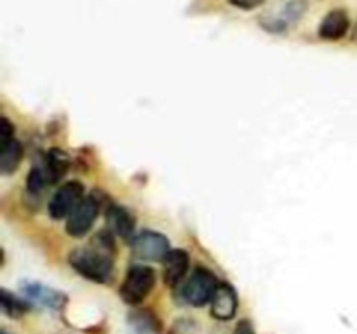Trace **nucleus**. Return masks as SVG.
Listing matches in <instances>:
<instances>
[{
    "mask_svg": "<svg viewBox=\"0 0 357 334\" xmlns=\"http://www.w3.org/2000/svg\"><path fill=\"white\" fill-rule=\"evenodd\" d=\"M234 334H255L253 324H251L248 319L239 320L236 326V329H234Z\"/></svg>",
    "mask_w": 357,
    "mask_h": 334,
    "instance_id": "20",
    "label": "nucleus"
},
{
    "mask_svg": "<svg viewBox=\"0 0 357 334\" xmlns=\"http://www.w3.org/2000/svg\"><path fill=\"white\" fill-rule=\"evenodd\" d=\"M153 285H155V271L145 264H135L129 268L119 292H121L122 301L131 306H138L145 301Z\"/></svg>",
    "mask_w": 357,
    "mask_h": 334,
    "instance_id": "2",
    "label": "nucleus"
},
{
    "mask_svg": "<svg viewBox=\"0 0 357 334\" xmlns=\"http://www.w3.org/2000/svg\"><path fill=\"white\" fill-rule=\"evenodd\" d=\"M351 26V19H349L347 13L342 9H335L328 13L323 23L319 24V35L326 40H340L345 37Z\"/></svg>",
    "mask_w": 357,
    "mask_h": 334,
    "instance_id": "10",
    "label": "nucleus"
},
{
    "mask_svg": "<svg viewBox=\"0 0 357 334\" xmlns=\"http://www.w3.org/2000/svg\"><path fill=\"white\" fill-rule=\"evenodd\" d=\"M197 329V324L192 319H176V322L171 326L167 334H195Z\"/></svg>",
    "mask_w": 357,
    "mask_h": 334,
    "instance_id": "18",
    "label": "nucleus"
},
{
    "mask_svg": "<svg viewBox=\"0 0 357 334\" xmlns=\"http://www.w3.org/2000/svg\"><path fill=\"white\" fill-rule=\"evenodd\" d=\"M94 244H98V247L91 246L87 249L73 250L68 256V261L73 270L82 275L84 278L103 284L114 271V261L108 254V250L114 249V240L112 237H108L107 232H101L100 235H96Z\"/></svg>",
    "mask_w": 357,
    "mask_h": 334,
    "instance_id": "1",
    "label": "nucleus"
},
{
    "mask_svg": "<svg viewBox=\"0 0 357 334\" xmlns=\"http://www.w3.org/2000/svg\"><path fill=\"white\" fill-rule=\"evenodd\" d=\"M234 7H239V9L244 10H253L257 7L264 6L265 0H229Z\"/></svg>",
    "mask_w": 357,
    "mask_h": 334,
    "instance_id": "19",
    "label": "nucleus"
},
{
    "mask_svg": "<svg viewBox=\"0 0 357 334\" xmlns=\"http://www.w3.org/2000/svg\"><path fill=\"white\" fill-rule=\"evenodd\" d=\"M44 173L47 176L49 183H58L63 176H65L66 169H68V157L63 150H51L45 157Z\"/></svg>",
    "mask_w": 357,
    "mask_h": 334,
    "instance_id": "13",
    "label": "nucleus"
},
{
    "mask_svg": "<svg viewBox=\"0 0 357 334\" xmlns=\"http://www.w3.org/2000/svg\"><path fill=\"white\" fill-rule=\"evenodd\" d=\"M218 285L220 284L213 271L202 267L195 268V271L183 287V299L192 306H204L206 303H211V299L215 298Z\"/></svg>",
    "mask_w": 357,
    "mask_h": 334,
    "instance_id": "3",
    "label": "nucleus"
},
{
    "mask_svg": "<svg viewBox=\"0 0 357 334\" xmlns=\"http://www.w3.org/2000/svg\"><path fill=\"white\" fill-rule=\"evenodd\" d=\"M98 212H100V204L96 202V198H84L77 205L75 211L66 218V233L73 237V239H82L93 228L94 221L98 218Z\"/></svg>",
    "mask_w": 357,
    "mask_h": 334,
    "instance_id": "6",
    "label": "nucleus"
},
{
    "mask_svg": "<svg viewBox=\"0 0 357 334\" xmlns=\"http://www.w3.org/2000/svg\"><path fill=\"white\" fill-rule=\"evenodd\" d=\"M129 320H131V326L135 327L136 333L160 334V331H162L160 320L157 319L155 313H152L150 310H135V312L129 315Z\"/></svg>",
    "mask_w": 357,
    "mask_h": 334,
    "instance_id": "14",
    "label": "nucleus"
},
{
    "mask_svg": "<svg viewBox=\"0 0 357 334\" xmlns=\"http://www.w3.org/2000/svg\"><path fill=\"white\" fill-rule=\"evenodd\" d=\"M188 254L183 249H173L164 260V282L169 287H176L188 271Z\"/></svg>",
    "mask_w": 357,
    "mask_h": 334,
    "instance_id": "9",
    "label": "nucleus"
},
{
    "mask_svg": "<svg viewBox=\"0 0 357 334\" xmlns=\"http://www.w3.org/2000/svg\"><path fill=\"white\" fill-rule=\"evenodd\" d=\"M47 184L51 183H49L47 176H45L42 167H35V169H31L30 174L26 176V191H30V193H40Z\"/></svg>",
    "mask_w": 357,
    "mask_h": 334,
    "instance_id": "16",
    "label": "nucleus"
},
{
    "mask_svg": "<svg viewBox=\"0 0 357 334\" xmlns=\"http://www.w3.org/2000/svg\"><path fill=\"white\" fill-rule=\"evenodd\" d=\"M21 160H23V146L16 138L7 141L6 145H0V173L6 176L13 174L20 167Z\"/></svg>",
    "mask_w": 357,
    "mask_h": 334,
    "instance_id": "12",
    "label": "nucleus"
},
{
    "mask_svg": "<svg viewBox=\"0 0 357 334\" xmlns=\"http://www.w3.org/2000/svg\"><path fill=\"white\" fill-rule=\"evenodd\" d=\"M132 250L136 257L146 261H164L171 253L166 237L152 230H145L132 239Z\"/></svg>",
    "mask_w": 357,
    "mask_h": 334,
    "instance_id": "5",
    "label": "nucleus"
},
{
    "mask_svg": "<svg viewBox=\"0 0 357 334\" xmlns=\"http://www.w3.org/2000/svg\"><path fill=\"white\" fill-rule=\"evenodd\" d=\"M2 334H6V333H2Z\"/></svg>",
    "mask_w": 357,
    "mask_h": 334,
    "instance_id": "21",
    "label": "nucleus"
},
{
    "mask_svg": "<svg viewBox=\"0 0 357 334\" xmlns=\"http://www.w3.org/2000/svg\"><path fill=\"white\" fill-rule=\"evenodd\" d=\"M21 289H23V294L26 296L31 303H37V305L45 306V308L58 310L66 305V296L63 294V292L47 287V285L26 282V284L21 285Z\"/></svg>",
    "mask_w": 357,
    "mask_h": 334,
    "instance_id": "7",
    "label": "nucleus"
},
{
    "mask_svg": "<svg viewBox=\"0 0 357 334\" xmlns=\"http://www.w3.org/2000/svg\"><path fill=\"white\" fill-rule=\"evenodd\" d=\"M107 219L112 228L119 233V237H122L124 240H131L135 237V219L124 207L112 205L108 209Z\"/></svg>",
    "mask_w": 357,
    "mask_h": 334,
    "instance_id": "11",
    "label": "nucleus"
},
{
    "mask_svg": "<svg viewBox=\"0 0 357 334\" xmlns=\"http://www.w3.org/2000/svg\"><path fill=\"white\" fill-rule=\"evenodd\" d=\"M307 9H309V3H307L305 0H291L284 9L282 23H296V21L303 16V13H305Z\"/></svg>",
    "mask_w": 357,
    "mask_h": 334,
    "instance_id": "17",
    "label": "nucleus"
},
{
    "mask_svg": "<svg viewBox=\"0 0 357 334\" xmlns=\"http://www.w3.org/2000/svg\"><path fill=\"white\" fill-rule=\"evenodd\" d=\"M84 200V186L79 181H68L56 190L49 200V216L52 219H65Z\"/></svg>",
    "mask_w": 357,
    "mask_h": 334,
    "instance_id": "4",
    "label": "nucleus"
},
{
    "mask_svg": "<svg viewBox=\"0 0 357 334\" xmlns=\"http://www.w3.org/2000/svg\"><path fill=\"white\" fill-rule=\"evenodd\" d=\"M237 305H239V301H237V294L232 285L220 284L215 298L211 299V315L218 320L234 319Z\"/></svg>",
    "mask_w": 357,
    "mask_h": 334,
    "instance_id": "8",
    "label": "nucleus"
},
{
    "mask_svg": "<svg viewBox=\"0 0 357 334\" xmlns=\"http://www.w3.org/2000/svg\"><path fill=\"white\" fill-rule=\"evenodd\" d=\"M0 305H2V312L6 313V315L13 317V319L24 315V312L28 310L26 303H23L20 298L13 296L9 291H6V289L0 291Z\"/></svg>",
    "mask_w": 357,
    "mask_h": 334,
    "instance_id": "15",
    "label": "nucleus"
}]
</instances>
